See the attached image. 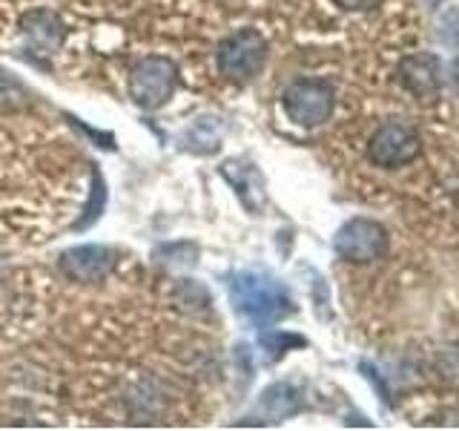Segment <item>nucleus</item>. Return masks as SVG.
Wrapping results in <instances>:
<instances>
[{
    "label": "nucleus",
    "instance_id": "423d86ee",
    "mask_svg": "<svg viewBox=\"0 0 459 431\" xmlns=\"http://www.w3.org/2000/svg\"><path fill=\"white\" fill-rule=\"evenodd\" d=\"M422 153L420 136L405 124H382L368 144V155L377 167H405Z\"/></svg>",
    "mask_w": 459,
    "mask_h": 431
},
{
    "label": "nucleus",
    "instance_id": "2eb2a0df",
    "mask_svg": "<svg viewBox=\"0 0 459 431\" xmlns=\"http://www.w3.org/2000/svg\"><path fill=\"white\" fill-rule=\"evenodd\" d=\"M448 78H451V84H454V92L459 95V55L451 61V66H448Z\"/></svg>",
    "mask_w": 459,
    "mask_h": 431
},
{
    "label": "nucleus",
    "instance_id": "ddd939ff",
    "mask_svg": "<svg viewBox=\"0 0 459 431\" xmlns=\"http://www.w3.org/2000/svg\"><path fill=\"white\" fill-rule=\"evenodd\" d=\"M262 345L267 351H273L276 356H281L287 348H293V345H305V339L301 337H293V334H267L264 339H262Z\"/></svg>",
    "mask_w": 459,
    "mask_h": 431
},
{
    "label": "nucleus",
    "instance_id": "0eeeda50",
    "mask_svg": "<svg viewBox=\"0 0 459 431\" xmlns=\"http://www.w3.org/2000/svg\"><path fill=\"white\" fill-rule=\"evenodd\" d=\"M399 78L408 86V92H413L416 98L434 101L439 95V57L430 52L408 55L399 64Z\"/></svg>",
    "mask_w": 459,
    "mask_h": 431
},
{
    "label": "nucleus",
    "instance_id": "f8f14e48",
    "mask_svg": "<svg viewBox=\"0 0 459 431\" xmlns=\"http://www.w3.org/2000/svg\"><path fill=\"white\" fill-rule=\"evenodd\" d=\"M439 38L448 43V47H459V6L442 12V18H439Z\"/></svg>",
    "mask_w": 459,
    "mask_h": 431
},
{
    "label": "nucleus",
    "instance_id": "1a4fd4ad",
    "mask_svg": "<svg viewBox=\"0 0 459 431\" xmlns=\"http://www.w3.org/2000/svg\"><path fill=\"white\" fill-rule=\"evenodd\" d=\"M21 26H23V35L29 40V47L43 52V55L55 52L57 47H61V40H64V23L49 9L29 12Z\"/></svg>",
    "mask_w": 459,
    "mask_h": 431
},
{
    "label": "nucleus",
    "instance_id": "39448f33",
    "mask_svg": "<svg viewBox=\"0 0 459 431\" xmlns=\"http://www.w3.org/2000/svg\"><path fill=\"white\" fill-rule=\"evenodd\" d=\"M387 244H391V236H387V230L373 219L344 222L336 230V239H333L336 253L356 265L377 262V259H382L387 253Z\"/></svg>",
    "mask_w": 459,
    "mask_h": 431
},
{
    "label": "nucleus",
    "instance_id": "7ed1b4c3",
    "mask_svg": "<svg viewBox=\"0 0 459 431\" xmlns=\"http://www.w3.org/2000/svg\"><path fill=\"white\" fill-rule=\"evenodd\" d=\"M267 61V40L255 29H238L219 47V69L230 81H250Z\"/></svg>",
    "mask_w": 459,
    "mask_h": 431
},
{
    "label": "nucleus",
    "instance_id": "dca6fc26",
    "mask_svg": "<svg viewBox=\"0 0 459 431\" xmlns=\"http://www.w3.org/2000/svg\"><path fill=\"white\" fill-rule=\"evenodd\" d=\"M428 4H430V6H439V4H445V0H428Z\"/></svg>",
    "mask_w": 459,
    "mask_h": 431
},
{
    "label": "nucleus",
    "instance_id": "f257e3e1",
    "mask_svg": "<svg viewBox=\"0 0 459 431\" xmlns=\"http://www.w3.org/2000/svg\"><path fill=\"white\" fill-rule=\"evenodd\" d=\"M230 294H233L238 313H244L258 325L279 322L293 313V299L284 291V285L264 277V273H238L233 285H230Z\"/></svg>",
    "mask_w": 459,
    "mask_h": 431
},
{
    "label": "nucleus",
    "instance_id": "9d476101",
    "mask_svg": "<svg viewBox=\"0 0 459 431\" xmlns=\"http://www.w3.org/2000/svg\"><path fill=\"white\" fill-rule=\"evenodd\" d=\"M262 409L270 417H276V420H281V417H287V414H296L301 409V397L296 391V385H290V383L270 385L262 394Z\"/></svg>",
    "mask_w": 459,
    "mask_h": 431
},
{
    "label": "nucleus",
    "instance_id": "4468645a",
    "mask_svg": "<svg viewBox=\"0 0 459 431\" xmlns=\"http://www.w3.org/2000/svg\"><path fill=\"white\" fill-rule=\"evenodd\" d=\"M333 4L342 9H351V12H362V9L377 6V0H333Z\"/></svg>",
    "mask_w": 459,
    "mask_h": 431
},
{
    "label": "nucleus",
    "instance_id": "9b49d317",
    "mask_svg": "<svg viewBox=\"0 0 459 431\" xmlns=\"http://www.w3.org/2000/svg\"><path fill=\"white\" fill-rule=\"evenodd\" d=\"M26 101V90L23 86L9 78L6 72H0V110H14V107H21Z\"/></svg>",
    "mask_w": 459,
    "mask_h": 431
},
{
    "label": "nucleus",
    "instance_id": "20e7f679",
    "mask_svg": "<svg viewBox=\"0 0 459 431\" xmlns=\"http://www.w3.org/2000/svg\"><path fill=\"white\" fill-rule=\"evenodd\" d=\"M281 104H284V112L290 121H296L301 127H319L333 115L336 95L330 90V84H325V81L301 78L287 86L281 95Z\"/></svg>",
    "mask_w": 459,
    "mask_h": 431
},
{
    "label": "nucleus",
    "instance_id": "6e6552de",
    "mask_svg": "<svg viewBox=\"0 0 459 431\" xmlns=\"http://www.w3.org/2000/svg\"><path fill=\"white\" fill-rule=\"evenodd\" d=\"M112 268V256L107 248L86 244V248H72L61 256V270L72 282H104Z\"/></svg>",
    "mask_w": 459,
    "mask_h": 431
},
{
    "label": "nucleus",
    "instance_id": "f03ea898",
    "mask_svg": "<svg viewBox=\"0 0 459 431\" xmlns=\"http://www.w3.org/2000/svg\"><path fill=\"white\" fill-rule=\"evenodd\" d=\"M178 69L164 55H150L135 64L129 75V98L143 110H158L176 92Z\"/></svg>",
    "mask_w": 459,
    "mask_h": 431
}]
</instances>
